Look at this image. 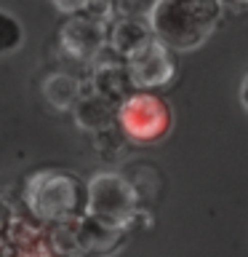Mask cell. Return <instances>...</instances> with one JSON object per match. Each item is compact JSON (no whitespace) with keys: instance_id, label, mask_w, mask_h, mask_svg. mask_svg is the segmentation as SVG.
<instances>
[{"instance_id":"obj_1","label":"cell","mask_w":248,"mask_h":257,"mask_svg":"<svg viewBox=\"0 0 248 257\" xmlns=\"http://www.w3.org/2000/svg\"><path fill=\"white\" fill-rule=\"evenodd\" d=\"M222 8L219 0H158L150 24L171 51H195L219 27Z\"/></svg>"},{"instance_id":"obj_2","label":"cell","mask_w":248,"mask_h":257,"mask_svg":"<svg viewBox=\"0 0 248 257\" xmlns=\"http://www.w3.org/2000/svg\"><path fill=\"white\" fill-rule=\"evenodd\" d=\"M24 204L43 222H78L88 214V182L75 172L43 169L24 182Z\"/></svg>"},{"instance_id":"obj_3","label":"cell","mask_w":248,"mask_h":257,"mask_svg":"<svg viewBox=\"0 0 248 257\" xmlns=\"http://www.w3.org/2000/svg\"><path fill=\"white\" fill-rule=\"evenodd\" d=\"M139 214V196L126 177L99 172L88 180V217L115 230H126Z\"/></svg>"},{"instance_id":"obj_4","label":"cell","mask_w":248,"mask_h":257,"mask_svg":"<svg viewBox=\"0 0 248 257\" xmlns=\"http://www.w3.org/2000/svg\"><path fill=\"white\" fill-rule=\"evenodd\" d=\"M118 123L131 142L155 145L166 140L174 126V110L163 96L152 91H134L118 104Z\"/></svg>"},{"instance_id":"obj_5","label":"cell","mask_w":248,"mask_h":257,"mask_svg":"<svg viewBox=\"0 0 248 257\" xmlns=\"http://www.w3.org/2000/svg\"><path fill=\"white\" fill-rule=\"evenodd\" d=\"M126 62V70L131 75V83L136 91H152V88H163L174 80L176 75V59L174 51L163 46L160 40H150L144 48L131 54Z\"/></svg>"},{"instance_id":"obj_6","label":"cell","mask_w":248,"mask_h":257,"mask_svg":"<svg viewBox=\"0 0 248 257\" xmlns=\"http://www.w3.org/2000/svg\"><path fill=\"white\" fill-rule=\"evenodd\" d=\"M104 24L107 22L94 19L88 14H72L70 22H64L62 35H59L64 51L72 54L75 59H94L104 48V40H107Z\"/></svg>"},{"instance_id":"obj_7","label":"cell","mask_w":248,"mask_h":257,"mask_svg":"<svg viewBox=\"0 0 248 257\" xmlns=\"http://www.w3.org/2000/svg\"><path fill=\"white\" fill-rule=\"evenodd\" d=\"M150 40H155V32H152L150 19H144V16H120V22L110 32V46L123 59L144 48Z\"/></svg>"},{"instance_id":"obj_8","label":"cell","mask_w":248,"mask_h":257,"mask_svg":"<svg viewBox=\"0 0 248 257\" xmlns=\"http://www.w3.org/2000/svg\"><path fill=\"white\" fill-rule=\"evenodd\" d=\"M94 91L104 96L112 104H120L128 99L136 86L131 83V75L126 70V62H110V64H99L94 72Z\"/></svg>"},{"instance_id":"obj_9","label":"cell","mask_w":248,"mask_h":257,"mask_svg":"<svg viewBox=\"0 0 248 257\" xmlns=\"http://www.w3.org/2000/svg\"><path fill=\"white\" fill-rule=\"evenodd\" d=\"M112 118H118V104L107 102L96 91L86 99H80L75 107V120L88 132H104L112 123Z\"/></svg>"},{"instance_id":"obj_10","label":"cell","mask_w":248,"mask_h":257,"mask_svg":"<svg viewBox=\"0 0 248 257\" xmlns=\"http://www.w3.org/2000/svg\"><path fill=\"white\" fill-rule=\"evenodd\" d=\"M43 91H46V99L56 110H64L78 99V80L72 75H64V72H56V75H51L46 80Z\"/></svg>"},{"instance_id":"obj_11","label":"cell","mask_w":248,"mask_h":257,"mask_svg":"<svg viewBox=\"0 0 248 257\" xmlns=\"http://www.w3.org/2000/svg\"><path fill=\"white\" fill-rule=\"evenodd\" d=\"M24 43V27L14 14L0 8V56L19 51Z\"/></svg>"},{"instance_id":"obj_12","label":"cell","mask_w":248,"mask_h":257,"mask_svg":"<svg viewBox=\"0 0 248 257\" xmlns=\"http://www.w3.org/2000/svg\"><path fill=\"white\" fill-rule=\"evenodd\" d=\"M158 0H115L120 16H150Z\"/></svg>"},{"instance_id":"obj_13","label":"cell","mask_w":248,"mask_h":257,"mask_svg":"<svg viewBox=\"0 0 248 257\" xmlns=\"http://www.w3.org/2000/svg\"><path fill=\"white\" fill-rule=\"evenodd\" d=\"M219 3L235 8V11H246V8H248V0H219Z\"/></svg>"},{"instance_id":"obj_14","label":"cell","mask_w":248,"mask_h":257,"mask_svg":"<svg viewBox=\"0 0 248 257\" xmlns=\"http://www.w3.org/2000/svg\"><path fill=\"white\" fill-rule=\"evenodd\" d=\"M240 102H243V107L248 110V75L243 78V86H240Z\"/></svg>"},{"instance_id":"obj_15","label":"cell","mask_w":248,"mask_h":257,"mask_svg":"<svg viewBox=\"0 0 248 257\" xmlns=\"http://www.w3.org/2000/svg\"><path fill=\"white\" fill-rule=\"evenodd\" d=\"M72 257H96V254H88V252H80V254H72Z\"/></svg>"}]
</instances>
